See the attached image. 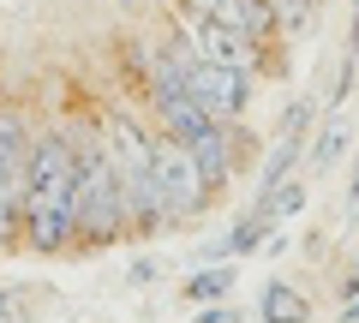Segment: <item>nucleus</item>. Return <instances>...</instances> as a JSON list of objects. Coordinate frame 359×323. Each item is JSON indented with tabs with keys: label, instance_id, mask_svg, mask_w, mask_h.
Listing matches in <instances>:
<instances>
[{
	"label": "nucleus",
	"instance_id": "8",
	"mask_svg": "<svg viewBox=\"0 0 359 323\" xmlns=\"http://www.w3.org/2000/svg\"><path fill=\"white\" fill-rule=\"evenodd\" d=\"M257 317L264 323H311V299L299 294L294 282H264V294H257Z\"/></svg>",
	"mask_w": 359,
	"mask_h": 323
},
{
	"label": "nucleus",
	"instance_id": "10",
	"mask_svg": "<svg viewBox=\"0 0 359 323\" xmlns=\"http://www.w3.org/2000/svg\"><path fill=\"white\" fill-rule=\"evenodd\" d=\"M347 144H353V126H347L341 114H330L318 126V144H311V174H330L335 156H347Z\"/></svg>",
	"mask_w": 359,
	"mask_h": 323
},
{
	"label": "nucleus",
	"instance_id": "5",
	"mask_svg": "<svg viewBox=\"0 0 359 323\" xmlns=\"http://www.w3.org/2000/svg\"><path fill=\"white\" fill-rule=\"evenodd\" d=\"M186 90H192L198 102H204L210 114L222 120V126H233V120L252 108V72H240V66H210V60H198L192 72H186Z\"/></svg>",
	"mask_w": 359,
	"mask_h": 323
},
{
	"label": "nucleus",
	"instance_id": "13",
	"mask_svg": "<svg viewBox=\"0 0 359 323\" xmlns=\"http://www.w3.org/2000/svg\"><path fill=\"white\" fill-rule=\"evenodd\" d=\"M299 150H306V138H276V144H269V162L257 168V192H269V186L294 180V162H299Z\"/></svg>",
	"mask_w": 359,
	"mask_h": 323
},
{
	"label": "nucleus",
	"instance_id": "19",
	"mask_svg": "<svg viewBox=\"0 0 359 323\" xmlns=\"http://www.w3.org/2000/svg\"><path fill=\"white\" fill-rule=\"evenodd\" d=\"M0 323H13V299H0Z\"/></svg>",
	"mask_w": 359,
	"mask_h": 323
},
{
	"label": "nucleus",
	"instance_id": "16",
	"mask_svg": "<svg viewBox=\"0 0 359 323\" xmlns=\"http://www.w3.org/2000/svg\"><path fill=\"white\" fill-rule=\"evenodd\" d=\"M198 323H233V311H228V299H216V305H204V311H198Z\"/></svg>",
	"mask_w": 359,
	"mask_h": 323
},
{
	"label": "nucleus",
	"instance_id": "15",
	"mask_svg": "<svg viewBox=\"0 0 359 323\" xmlns=\"http://www.w3.org/2000/svg\"><path fill=\"white\" fill-rule=\"evenodd\" d=\"M347 221H359V156H353V174H347Z\"/></svg>",
	"mask_w": 359,
	"mask_h": 323
},
{
	"label": "nucleus",
	"instance_id": "6",
	"mask_svg": "<svg viewBox=\"0 0 359 323\" xmlns=\"http://www.w3.org/2000/svg\"><path fill=\"white\" fill-rule=\"evenodd\" d=\"M186 18H204V25H222V30H240L252 42H269L276 36V0H186Z\"/></svg>",
	"mask_w": 359,
	"mask_h": 323
},
{
	"label": "nucleus",
	"instance_id": "9",
	"mask_svg": "<svg viewBox=\"0 0 359 323\" xmlns=\"http://www.w3.org/2000/svg\"><path fill=\"white\" fill-rule=\"evenodd\" d=\"M269 233H276V221H269L264 209L252 204V209H245L240 221H233V233H228V240L216 246V258H252L257 246H269Z\"/></svg>",
	"mask_w": 359,
	"mask_h": 323
},
{
	"label": "nucleus",
	"instance_id": "11",
	"mask_svg": "<svg viewBox=\"0 0 359 323\" xmlns=\"http://www.w3.org/2000/svg\"><path fill=\"white\" fill-rule=\"evenodd\" d=\"M233 282H240L233 263H210V270H198L192 282H186V299H192V305H216V299L233 294Z\"/></svg>",
	"mask_w": 359,
	"mask_h": 323
},
{
	"label": "nucleus",
	"instance_id": "4",
	"mask_svg": "<svg viewBox=\"0 0 359 323\" xmlns=\"http://www.w3.org/2000/svg\"><path fill=\"white\" fill-rule=\"evenodd\" d=\"M30 126L18 114H0V240L25 221V174H30Z\"/></svg>",
	"mask_w": 359,
	"mask_h": 323
},
{
	"label": "nucleus",
	"instance_id": "1",
	"mask_svg": "<svg viewBox=\"0 0 359 323\" xmlns=\"http://www.w3.org/2000/svg\"><path fill=\"white\" fill-rule=\"evenodd\" d=\"M72 204H78V138L72 132H42L30 144V174H25V240L36 252L72 246Z\"/></svg>",
	"mask_w": 359,
	"mask_h": 323
},
{
	"label": "nucleus",
	"instance_id": "7",
	"mask_svg": "<svg viewBox=\"0 0 359 323\" xmlns=\"http://www.w3.org/2000/svg\"><path fill=\"white\" fill-rule=\"evenodd\" d=\"M192 48H198V60H210V66H240V72H252V60H257V42H252V36L222 30V25H204V18H192Z\"/></svg>",
	"mask_w": 359,
	"mask_h": 323
},
{
	"label": "nucleus",
	"instance_id": "18",
	"mask_svg": "<svg viewBox=\"0 0 359 323\" xmlns=\"http://www.w3.org/2000/svg\"><path fill=\"white\" fill-rule=\"evenodd\" d=\"M347 42H353L347 54H359V0H353V36H347Z\"/></svg>",
	"mask_w": 359,
	"mask_h": 323
},
{
	"label": "nucleus",
	"instance_id": "20",
	"mask_svg": "<svg viewBox=\"0 0 359 323\" xmlns=\"http://www.w3.org/2000/svg\"><path fill=\"white\" fill-rule=\"evenodd\" d=\"M120 6H138V0H120Z\"/></svg>",
	"mask_w": 359,
	"mask_h": 323
},
{
	"label": "nucleus",
	"instance_id": "3",
	"mask_svg": "<svg viewBox=\"0 0 359 323\" xmlns=\"http://www.w3.org/2000/svg\"><path fill=\"white\" fill-rule=\"evenodd\" d=\"M150 168H156V198H162V233L204 216L210 180H204V168H198V156L186 150L180 138H168V132H162V138L150 144Z\"/></svg>",
	"mask_w": 359,
	"mask_h": 323
},
{
	"label": "nucleus",
	"instance_id": "12",
	"mask_svg": "<svg viewBox=\"0 0 359 323\" xmlns=\"http://www.w3.org/2000/svg\"><path fill=\"white\" fill-rule=\"evenodd\" d=\"M257 209H264L276 228L294 221L299 209H306V180H282V186H269V192H257Z\"/></svg>",
	"mask_w": 359,
	"mask_h": 323
},
{
	"label": "nucleus",
	"instance_id": "14",
	"mask_svg": "<svg viewBox=\"0 0 359 323\" xmlns=\"http://www.w3.org/2000/svg\"><path fill=\"white\" fill-rule=\"evenodd\" d=\"M311 120H318V108H311L306 96H299V102H287V114H282V132H276V138H306V132H311Z\"/></svg>",
	"mask_w": 359,
	"mask_h": 323
},
{
	"label": "nucleus",
	"instance_id": "2",
	"mask_svg": "<svg viewBox=\"0 0 359 323\" xmlns=\"http://www.w3.org/2000/svg\"><path fill=\"white\" fill-rule=\"evenodd\" d=\"M126 192H120V168L108 156V138L78 144V204H72V240L78 246H114L126 240Z\"/></svg>",
	"mask_w": 359,
	"mask_h": 323
},
{
	"label": "nucleus",
	"instance_id": "17",
	"mask_svg": "<svg viewBox=\"0 0 359 323\" xmlns=\"http://www.w3.org/2000/svg\"><path fill=\"white\" fill-rule=\"evenodd\" d=\"M335 323H359V299H341V311H335Z\"/></svg>",
	"mask_w": 359,
	"mask_h": 323
}]
</instances>
